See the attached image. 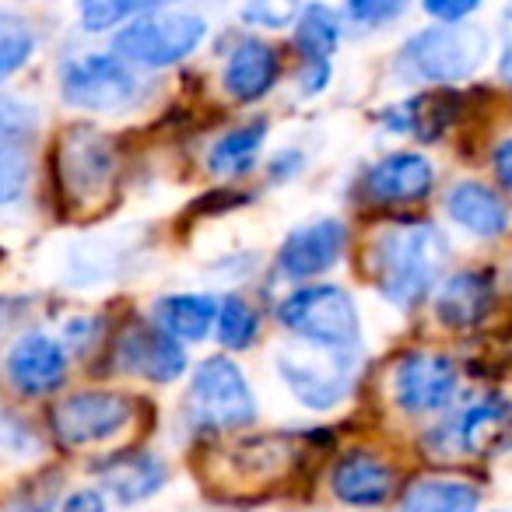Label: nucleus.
I'll return each instance as SVG.
<instances>
[{"label":"nucleus","mask_w":512,"mask_h":512,"mask_svg":"<svg viewBox=\"0 0 512 512\" xmlns=\"http://www.w3.org/2000/svg\"><path fill=\"white\" fill-rule=\"evenodd\" d=\"M207 22L193 11H148L130 18L113 36V53L134 67L162 71L200 50Z\"/></svg>","instance_id":"7ed1b4c3"},{"label":"nucleus","mask_w":512,"mask_h":512,"mask_svg":"<svg viewBox=\"0 0 512 512\" xmlns=\"http://www.w3.org/2000/svg\"><path fill=\"white\" fill-rule=\"evenodd\" d=\"M306 8L302 0H242V18L256 29H285Z\"/></svg>","instance_id":"c756f323"},{"label":"nucleus","mask_w":512,"mask_h":512,"mask_svg":"<svg viewBox=\"0 0 512 512\" xmlns=\"http://www.w3.org/2000/svg\"><path fill=\"white\" fill-rule=\"evenodd\" d=\"M491 169H495V179L502 183V190L512 193V137L495 148V155H491Z\"/></svg>","instance_id":"e433bc0d"},{"label":"nucleus","mask_w":512,"mask_h":512,"mask_svg":"<svg viewBox=\"0 0 512 512\" xmlns=\"http://www.w3.org/2000/svg\"><path fill=\"white\" fill-rule=\"evenodd\" d=\"M365 197L383 207L421 204L435 186V165L421 151H393L379 158L362 179Z\"/></svg>","instance_id":"2eb2a0df"},{"label":"nucleus","mask_w":512,"mask_h":512,"mask_svg":"<svg viewBox=\"0 0 512 512\" xmlns=\"http://www.w3.org/2000/svg\"><path fill=\"white\" fill-rule=\"evenodd\" d=\"M404 512H481V491L453 477H421L404 491Z\"/></svg>","instance_id":"393cba45"},{"label":"nucleus","mask_w":512,"mask_h":512,"mask_svg":"<svg viewBox=\"0 0 512 512\" xmlns=\"http://www.w3.org/2000/svg\"><path fill=\"white\" fill-rule=\"evenodd\" d=\"M8 379L25 397H46L60 390L67 379V351L60 341L46 334H29L11 348Z\"/></svg>","instance_id":"f3484780"},{"label":"nucleus","mask_w":512,"mask_h":512,"mask_svg":"<svg viewBox=\"0 0 512 512\" xmlns=\"http://www.w3.org/2000/svg\"><path fill=\"white\" fill-rule=\"evenodd\" d=\"M158 4H172V0H78V15L88 32H109L127 25L130 18L148 15Z\"/></svg>","instance_id":"bb28decb"},{"label":"nucleus","mask_w":512,"mask_h":512,"mask_svg":"<svg viewBox=\"0 0 512 512\" xmlns=\"http://www.w3.org/2000/svg\"><path fill=\"white\" fill-rule=\"evenodd\" d=\"M498 74L512 81V0L502 11V57H498Z\"/></svg>","instance_id":"c9c22d12"},{"label":"nucleus","mask_w":512,"mask_h":512,"mask_svg":"<svg viewBox=\"0 0 512 512\" xmlns=\"http://www.w3.org/2000/svg\"><path fill=\"white\" fill-rule=\"evenodd\" d=\"M495 306V281L488 271H456L435 292V320L449 330H470Z\"/></svg>","instance_id":"6ab92c4d"},{"label":"nucleus","mask_w":512,"mask_h":512,"mask_svg":"<svg viewBox=\"0 0 512 512\" xmlns=\"http://www.w3.org/2000/svg\"><path fill=\"white\" fill-rule=\"evenodd\" d=\"M155 323L179 344H200L218 323V302L211 295H165L155 302Z\"/></svg>","instance_id":"5701e85b"},{"label":"nucleus","mask_w":512,"mask_h":512,"mask_svg":"<svg viewBox=\"0 0 512 512\" xmlns=\"http://www.w3.org/2000/svg\"><path fill=\"white\" fill-rule=\"evenodd\" d=\"M460 369L453 358L435 351H411L393 365V400L407 414H432L453 404Z\"/></svg>","instance_id":"9b49d317"},{"label":"nucleus","mask_w":512,"mask_h":512,"mask_svg":"<svg viewBox=\"0 0 512 512\" xmlns=\"http://www.w3.org/2000/svg\"><path fill=\"white\" fill-rule=\"evenodd\" d=\"M348 249V225L337 218H320L285 235L278 249V267L292 281H309L327 274Z\"/></svg>","instance_id":"ddd939ff"},{"label":"nucleus","mask_w":512,"mask_h":512,"mask_svg":"<svg viewBox=\"0 0 512 512\" xmlns=\"http://www.w3.org/2000/svg\"><path fill=\"white\" fill-rule=\"evenodd\" d=\"M344 11L362 29H383L407 11V0H344Z\"/></svg>","instance_id":"2f4dec72"},{"label":"nucleus","mask_w":512,"mask_h":512,"mask_svg":"<svg viewBox=\"0 0 512 512\" xmlns=\"http://www.w3.org/2000/svg\"><path fill=\"white\" fill-rule=\"evenodd\" d=\"M60 512H106V498H102V491H95V488H81L64 498Z\"/></svg>","instance_id":"f704fd0d"},{"label":"nucleus","mask_w":512,"mask_h":512,"mask_svg":"<svg viewBox=\"0 0 512 512\" xmlns=\"http://www.w3.org/2000/svg\"><path fill=\"white\" fill-rule=\"evenodd\" d=\"M292 169H302V155H299V151H288V155L281 151V155L271 162V179H274V183H278V179H292L295 176Z\"/></svg>","instance_id":"4c0bfd02"},{"label":"nucleus","mask_w":512,"mask_h":512,"mask_svg":"<svg viewBox=\"0 0 512 512\" xmlns=\"http://www.w3.org/2000/svg\"><path fill=\"white\" fill-rule=\"evenodd\" d=\"M512 442V407L502 397H481L453 421L428 432L425 446L435 456H495Z\"/></svg>","instance_id":"1a4fd4ad"},{"label":"nucleus","mask_w":512,"mask_h":512,"mask_svg":"<svg viewBox=\"0 0 512 512\" xmlns=\"http://www.w3.org/2000/svg\"><path fill=\"white\" fill-rule=\"evenodd\" d=\"M330 74H334L330 60H306L299 78H295V88H299L302 99H313V95H320L330 85Z\"/></svg>","instance_id":"72a5a7b5"},{"label":"nucleus","mask_w":512,"mask_h":512,"mask_svg":"<svg viewBox=\"0 0 512 512\" xmlns=\"http://www.w3.org/2000/svg\"><path fill=\"white\" fill-rule=\"evenodd\" d=\"M116 179V155L102 134L71 127L57 148V183L74 204L99 200Z\"/></svg>","instance_id":"9d476101"},{"label":"nucleus","mask_w":512,"mask_h":512,"mask_svg":"<svg viewBox=\"0 0 512 512\" xmlns=\"http://www.w3.org/2000/svg\"><path fill=\"white\" fill-rule=\"evenodd\" d=\"M281 78V57L271 43L256 36H246L232 46L225 60V92L235 102H260Z\"/></svg>","instance_id":"a211bd4d"},{"label":"nucleus","mask_w":512,"mask_h":512,"mask_svg":"<svg viewBox=\"0 0 512 512\" xmlns=\"http://www.w3.org/2000/svg\"><path fill=\"white\" fill-rule=\"evenodd\" d=\"M53 432L67 449H85L109 442L130 428L137 418V404L127 393H109V390H85L71 393L53 407Z\"/></svg>","instance_id":"0eeeda50"},{"label":"nucleus","mask_w":512,"mask_h":512,"mask_svg":"<svg viewBox=\"0 0 512 512\" xmlns=\"http://www.w3.org/2000/svg\"><path fill=\"white\" fill-rule=\"evenodd\" d=\"M267 141V120H249L242 127H232L228 134H221L207 151V169L211 176L221 179H239L246 172H253L256 158L264 151Z\"/></svg>","instance_id":"b1692460"},{"label":"nucleus","mask_w":512,"mask_h":512,"mask_svg":"<svg viewBox=\"0 0 512 512\" xmlns=\"http://www.w3.org/2000/svg\"><path fill=\"white\" fill-rule=\"evenodd\" d=\"M278 320L299 341L327 344V348L358 351L362 348V320L355 299L341 285H306L285 295L278 306Z\"/></svg>","instance_id":"20e7f679"},{"label":"nucleus","mask_w":512,"mask_h":512,"mask_svg":"<svg viewBox=\"0 0 512 512\" xmlns=\"http://www.w3.org/2000/svg\"><path fill=\"white\" fill-rule=\"evenodd\" d=\"M214 330H218V341L228 351H242L260 334V313L242 295H228L225 302H218V323H214Z\"/></svg>","instance_id":"cd10ccee"},{"label":"nucleus","mask_w":512,"mask_h":512,"mask_svg":"<svg viewBox=\"0 0 512 512\" xmlns=\"http://www.w3.org/2000/svg\"><path fill=\"white\" fill-rule=\"evenodd\" d=\"M4 512H50V509H46V502H39V498H15Z\"/></svg>","instance_id":"58836bf2"},{"label":"nucleus","mask_w":512,"mask_h":512,"mask_svg":"<svg viewBox=\"0 0 512 512\" xmlns=\"http://www.w3.org/2000/svg\"><path fill=\"white\" fill-rule=\"evenodd\" d=\"M165 484V463L151 453H127L113 456L102 467V488L120 505H137L151 498Z\"/></svg>","instance_id":"4be33fe9"},{"label":"nucleus","mask_w":512,"mask_h":512,"mask_svg":"<svg viewBox=\"0 0 512 512\" xmlns=\"http://www.w3.org/2000/svg\"><path fill=\"white\" fill-rule=\"evenodd\" d=\"M330 488L344 505L379 509L397 495V470L369 449H348L330 470Z\"/></svg>","instance_id":"dca6fc26"},{"label":"nucleus","mask_w":512,"mask_h":512,"mask_svg":"<svg viewBox=\"0 0 512 512\" xmlns=\"http://www.w3.org/2000/svg\"><path fill=\"white\" fill-rule=\"evenodd\" d=\"M456 109H460V95H456L453 88H432V92L414 95L404 106L386 113L383 123L390 130H397V134H411V137H418V141L432 144L453 127Z\"/></svg>","instance_id":"412c9836"},{"label":"nucleus","mask_w":512,"mask_h":512,"mask_svg":"<svg viewBox=\"0 0 512 512\" xmlns=\"http://www.w3.org/2000/svg\"><path fill=\"white\" fill-rule=\"evenodd\" d=\"M36 50V32L29 22L15 15H0V81H8L15 71L29 64Z\"/></svg>","instance_id":"c85d7f7f"},{"label":"nucleus","mask_w":512,"mask_h":512,"mask_svg":"<svg viewBox=\"0 0 512 512\" xmlns=\"http://www.w3.org/2000/svg\"><path fill=\"white\" fill-rule=\"evenodd\" d=\"M186 421L211 432H232L256 421V397L232 358L214 355L193 369L186 390Z\"/></svg>","instance_id":"39448f33"},{"label":"nucleus","mask_w":512,"mask_h":512,"mask_svg":"<svg viewBox=\"0 0 512 512\" xmlns=\"http://www.w3.org/2000/svg\"><path fill=\"white\" fill-rule=\"evenodd\" d=\"M421 8L439 25H460L463 18H470L481 8V0H421Z\"/></svg>","instance_id":"473e14b6"},{"label":"nucleus","mask_w":512,"mask_h":512,"mask_svg":"<svg viewBox=\"0 0 512 512\" xmlns=\"http://www.w3.org/2000/svg\"><path fill=\"white\" fill-rule=\"evenodd\" d=\"M488 57V36L474 25H432L414 32L397 57V67L411 81L453 85L477 71Z\"/></svg>","instance_id":"f03ea898"},{"label":"nucleus","mask_w":512,"mask_h":512,"mask_svg":"<svg viewBox=\"0 0 512 512\" xmlns=\"http://www.w3.org/2000/svg\"><path fill=\"white\" fill-rule=\"evenodd\" d=\"M60 92L74 109L113 113L137 99V78L127 60H120L116 53H88V57H74L64 64Z\"/></svg>","instance_id":"6e6552de"},{"label":"nucleus","mask_w":512,"mask_h":512,"mask_svg":"<svg viewBox=\"0 0 512 512\" xmlns=\"http://www.w3.org/2000/svg\"><path fill=\"white\" fill-rule=\"evenodd\" d=\"M36 134L39 116L29 102L0 99V204H15L29 190Z\"/></svg>","instance_id":"f8f14e48"},{"label":"nucleus","mask_w":512,"mask_h":512,"mask_svg":"<svg viewBox=\"0 0 512 512\" xmlns=\"http://www.w3.org/2000/svg\"><path fill=\"white\" fill-rule=\"evenodd\" d=\"M446 256V235L435 225H390L372 239L365 271L386 302L411 309L439 285Z\"/></svg>","instance_id":"f257e3e1"},{"label":"nucleus","mask_w":512,"mask_h":512,"mask_svg":"<svg viewBox=\"0 0 512 512\" xmlns=\"http://www.w3.org/2000/svg\"><path fill=\"white\" fill-rule=\"evenodd\" d=\"M355 362L358 351L327 348L313 341H292L278 355L285 386L302 407H313V411H330L348 397L355 383Z\"/></svg>","instance_id":"423d86ee"},{"label":"nucleus","mask_w":512,"mask_h":512,"mask_svg":"<svg viewBox=\"0 0 512 512\" xmlns=\"http://www.w3.org/2000/svg\"><path fill=\"white\" fill-rule=\"evenodd\" d=\"M0 453L18 456V460H29V456L39 453V435L36 428L25 418L11 411H0Z\"/></svg>","instance_id":"7c9ffc66"},{"label":"nucleus","mask_w":512,"mask_h":512,"mask_svg":"<svg viewBox=\"0 0 512 512\" xmlns=\"http://www.w3.org/2000/svg\"><path fill=\"white\" fill-rule=\"evenodd\" d=\"M446 214L463 232L481 235V239H498L509 228V204L488 183H477V179H463V183L449 186Z\"/></svg>","instance_id":"aec40b11"},{"label":"nucleus","mask_w":512,"mask_h":512,"mask_svg":"<svg viewBox=\"0 0 512 512\" xmlns=\"http://www.w3.org/2000/svg\"><path fill=\"white\" fill-rule=\"evenodd\" d=\"M116 365L151 383H176L186 372V351L158 323H130L116 341Z\"/></svg>","instance_id":"4468645a"},{"label":"nucleus","mask_w":512,"mask_h":512,"mask_svg":"<svg viewBox=\"0 0 512 512\" xmlns=\"http://www.w3.org/2000/svg\"><path fill=\"white\" fill-rule=\"evenodd\" d=\"M341 46V15L330 4L313 0L295 18V50L306 60H330Z\"/></svg>","instance_id":"a878e982"}]
</instances>
